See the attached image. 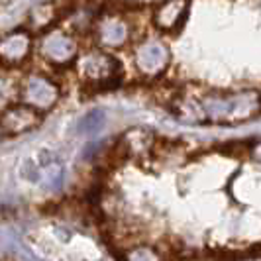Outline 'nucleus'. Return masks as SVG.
<instances>
[{
	"label": "nucleus",
	"instance_id": "obj_1",
	"mask_svg": "<svg viewBox=\"0 0 261 261\" xmlns=\"http://www.w3.org/2000/svg\"><path fill=\"white\" fill-rule=\"evenodd\" d=\"M251 147H253V142H230L220 147V153L226 157H234V159H248Z\"/></svg>",
	"mask_w": 261,
	"mask_h": 261
}]
</instances>
